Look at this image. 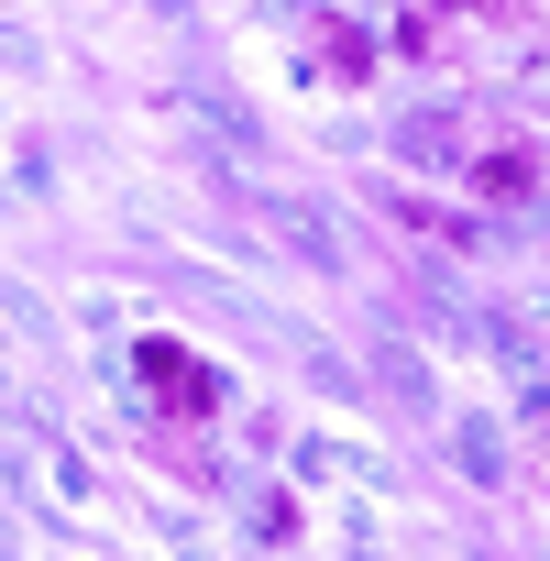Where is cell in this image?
<instances>
[{"label": "cell", "mask_w": 550, "mask_h": 561, "mask_svg": "<svg viewBox=\"0 0 550 561\" xmlns=\"http://www.w3.org/2000/svg\"><path fill=\"white\" fill-rule=\"evenodd\" d=\"M133 386H144V408H154L165 430H198V419L220 408V375H209L187 342H165V331H154V342H133Z\"/></svg>", "instance_id": "cell-1"}, {"label": "cell", "mask_w": 550, "mask_h": 561, "mask_svg": "<svg viewBox=\"0 0 550 561\" xmlns=\"http://www.w3.org/2000/svg\"><path fill=\"white\" fill-rule=\"evenodd\" d=\"M473 198H495V209L539 198V144H484L473 154Z\"/></svg>", "instance_id": "cell-2"}, {"label": "cell", "mask_w": 550, "mask_h": 561, "mask_svg": "<svg viewBox=\"0 0 550 561\" xmlns=\"http://www.w3.org/2000/svg\"><path fill=\"white\" fill-rule=\"evenodd\" d=\"M320 67H331V78H375V45H364L342 12H331V23H320Z\"/></svg>", "instance_id": "cell-3"}, {"label": "cell", "mask_w": 550, "mask_h": 561, "mask_svg": "<svg viewBox=\"0 0 550 561\" xmlns=\"http://www.w3.org/2000/svg\"><path fill=\"white\" fill-rule=\"evenodd\" d=\"M154 451H165V473H176V484H220V462L198 451V430H165Z\"/></svg>", "instance_id": "cell-4"}, {"label": "cell", "mask_w": 550, "mask_h": 561, "mask_svg": "<svg viewBox=\"0 0 550 561\" xmlns=\"http://www.w3.org/2000/svg\"><path fill=\"white\" fill-rule=\"evenodd\" d=\"M397 45H408V56H440V45H451V12H429V0L397 12Z\"/></svg>", "instance_id": "cell-5"}, {"label": "cell", "mask_w": 550, "mask_h": 561, "mask_svg": "<svg viewBox=\"0 0 550 561\" xmlns=\"http://www.w3.org/2000/svg\"><path fill=\"white\" fill-rule=\"evenodd\" d=\"M397 220H408V231H429V242H462V220H451V209H429V198H397Z\"/></svg>", "instance_id": "cell-6"}, {"label": "cell", "mask_w": 550, "mask_h": 561, "mask_svg": "<svg viewBox=\"0 0 550 561\" xmlns=\"http://www.w3.org/2000/svg\"><path fill=\"white\" fill-rule=\"evenodd\" d=\"M429 12H462V23H528V0H429Z\"/></svg>", "instance_id": "cell-7"}]
</instances>
